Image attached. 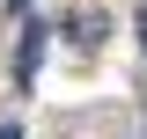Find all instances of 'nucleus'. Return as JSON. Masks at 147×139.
<instances>
[{
    "label": "nucleus",
    "mask_w": 147,
    "mask_h": 139,
    "mask_svg": "<svg viewBox=\"0 0 147 139\" xmlns=\"http://www.w3.org/2000/svg\"><path fill=\"white\" fill-rule=\"evenodd\" d=\"M37 59H44V22H30V29H22V51H15V81H22V88L37 81Z\"/></svg>",
    "instance_id": "1"
},
{
    "label": "nucleus",
    "mask_w": 147,
    "mask_h": 139,
    "mask_svg": "<svg viewBox=\"0 0 147 139\" xmlns=\"http://www.w3.org/2000/svg\"><path fill=\"white\" fill-rule=\"evenodd\" d=\"M74 44H81V51L103 44V15H96V7H88V15H74Z\"/></svg>",
    "instance_id": "2"
},
{
    "label": "nucleus",
    "mask_w": 147,
    "mask_h": 139,
    "mask_svg": "<svg viewBox=\"0 0 147 139\" xmlns=\"http://www.w3.org/2000/svg\"><path fill=\"white\" fill-rule=\"evenodd\" d=\"M0 139H22V124H0Z\"/></svg>",
    "instance_id": "3"
},
{
    "label": "nucleus",
    "mask_w": 147,
    "mask_h": 139,
    "mask_svg": "<svg viewBox=\"0 0 147 139\" xmlns=\"http://www.w3.org/2000/svg\"><path fill=\"white\" fill-rule=\"evenodd\" d=\"M140 44H147V7H140Z\"/></svg>",
    "instance_id": "4"
}]
</instances>
